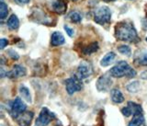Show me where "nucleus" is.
<instances>
[{"instance_id":"nucleus-27","label":"nucleus","mask_w":147,"mask_h":126,"mask_svg":"<svg viewBox=\"0 0 147 126\" xmlns=\"http://www.w3.org/2000/svg\"><path fill=\"white\" fill-rule=\"evenodd\" d=\"M7 44H8L7 40H6V39H1V40H0V48H1V49H4Z\"/></svg>"},{"instance_id":"nucleus-2","label":"nucleus","mask_w":147,"mask_h":126,"mask_svg":"<svg viewBox=\"0 0 147 126\" xmlns=\"http://www.w3.org/2000/svg\"><path fill=\"white\" fill-rule=\"evenodd\" d=\"M110 76L113 77L119 78L122 77H127L129 78H132L136 77V71L133 68H131L125 61L119 62L115 66H113L109 71Z\"/></svg>"},{"instance_id":"nucleus-14","label":"nucleus","mask_w":147,"mask_h":126,"mask_svg":"<svg viewBox=\"0 0 147 126\" xmlns=\"http://www.w3.org/2000/svg\"><path fill=\"white\" fill-rule=\"evenodd\" d=\"M134 62L138 65H147V52L137 53Z\"/></svg>"},{"instance_id":"nucleus-15","label":"nucleus","mask_w":147,"mask_h":126,"mask_svg":"<svg viewBox=\"0 0 147 126\" xmlns=\"http://www.w3.org/2000/svg\"><path fill=\"white\" fill-rule=\"evenodd\" d=\"M115 57H116V54L112 52L108 53L102 59H101L100 64L102 65V66H108V65H109L110 64H112L114 62Z\"/></svg>"},{"instance_id":"nucleus-23","label":"nucleus","mask_w":147,"mask_h":126,"mask_svg":"<svg viewBox=\"0 0 147 126\" xmlns=\"http://www.w3.org/2000/svg\"><path fill=\"white\" fill-rule=\"evenodd\" d=\"M118 51L121 54L126 55V56H130V55L131 54V48L129 47L128 45H121V46H119V47L118 48Z\"/></svg>"},{"instance_id":"nucleus-25","label":"nucleus","mask_w":147,"mask_h":126,"mask_svg":"<svg viewBox=\"0 0 147 126\" xmlns=\"http://www.w3.org/2000/svg\"><path fill=\"white\" fill-rule=\"evenodd\" d=\"M121 112H122V114L125 116V117H130L131 115H132L131 114V110H130V108L127 106V107H124V108H122L121 109Z\"/></svg>"},{"instance_id":"nucleus-13","label":"nucleus","mask_w":147,"mask_h":126,"mask_svg":"<svg viewBox=\"0 0 147 126\" xmlns=\"http://www.w3.org/2000/svg\"><path fill=\"white\" fill-rule=\"evenodd\" d=\"M110 95H111V100L114 103L119 104L124 101V97L122 95V93L121 90L118 89V88H114V89H112L111 92H110Z\"/></svg>"},{"instance_id":"nucleus-16","label":"nucleus","mask_w":147,"mask_h":126,"mask_svg":"<svg viewBox=\"0 0 147 126\" xmlns=\"http://www.w3.org/2000/svg\"><path fill=\"white\" fill-rule=\"evenodd\" d=\"M129 108H130L131 111V114L133 116L135 115H139V114H142V106L135 103V102H132V101H129L128 102V105H127Z\"/></svg>"},{"instance_id":"nucleus-33","label":"nucleus","mask_w":147,"mask_h":126,"mask_svg":"<svg viewBox=\"0 0 147 126\" xmlns=\"http://www.w3.org/2000/svg\"><path fill=\"white\" fill-rule=\"evenodd\" d=\"M75 1H76V0H75Z\"/></svg>"},{"instance_id":"nucleus-9","label":"nucleus","mask_w":147,"mask_h":126,"mask_svg":"<svg viewBox=\"0 0 147 126\" xmlns=\"http://www.w3.org/2000/svg\"><path fill=\"white\" fill-rule=\"evenodd\" d=\"M33 112L31 111H24L16 118L17 123L20 126H30L31 121L33 119Z\"/></svg>"},{"instance_id":"nucleus-3","label":"nucleus","mask_w":147,"mask_h":126,"mask_svg":"<svg viewBox=\"0 0 147 126\" xmlns=\"http://www.w3.org/2000/svg\"><path fill=\"white\" fill-rule=\"evenodd\" d=\"M110 18H111V11H110V9L108 7H100L95 11L94 20L98 24L104 25L106 23L109 22Z\"/></svg>"},{"instance_id":"nucleus-19","label":"nucleus","mask_w":147,"mask_h":126,"mask_svg":"<svg viewBox=\"0 0 147 126\" xmlns=\"http://www.w3.org/2000/svg\"><path fill=\"white\" fill-rule=\"evenodd\" d=\"M20 93L21 97H22L23 99H24L26 101H28L29 103H31L32 100H31V96H30V90H29V88L26 87H24V86H21V87H20Z\"/></svg>"},{"instance_id":"nucleus-31","label":"nucleus","mask_w":147,"mask_h":126,"mask_svg":"<svg viewBox=\"0 0 147 126\" xmlns=\"http://www.w3.org/2000/svg\"><path fill=\"white\" fill-rule=\"evenodd\" d=\"M106 2H112V1H116V0H104Z\"/></svg>"},{"instance_id":"nucleus-11","label":"nucleus","mask_w":147,"mask_h":126,"mask_svg":"<svg viewBox=\"0 0 147 126\" xmlns=\"http://www.w3.org/2000/svg\"><path fill=\"white\" fill-rule=\"evenodd\" d=\"M66 6L67 5L63 0H54L52 5V8L56 13L63 14L66 10Z\"/></svg>"},{"instance_id":"nucleus-28","label":"nucleus","mask_w":147,"mask_h":126,"mask_svg":"<svg viewBox=\"0 0 147 126\" xmlns=\"http://www.w3.org/2000/svg\"><path fill=\"white\" fill-rule=\"evenodd\" d=\"M64 30L67 32V34L69 36H73L74 35V30L71 29V28H69L68 26H64Z\"/></svg>"},{"instance_id":"nucleus-26","label":"nucleus","mask_w":147,"mask_h":126,"mask_svg":"<svg viewBox=\"0 0 147 126\" xmlns=\"http://www.w3.org/2000/svg\"><path fill=\"white\" fill-rule=\"evenodd\" d=\"M8 55L10 56L12 59H14V60H18V58H20V55H18L16 52H14L13 50H9L8 51Z\"/></svg>"},{"instance_id":"nucleus-24","label":"nucleus","mask_w":147,"mask_h":126,"mask_svg":"<svg viewBox=\"0 0 147 126\" xmlns=\"http://www.w3.org/2000/svg\"><path fill=\"white\" fill-rule=\"evenodd\" d=\"M70 18H71V20L73 22H75V23H79L82 20V17H81V15L78 12H73V13H71Z\"/></svg>"},{"instance_id":"nucleus-5","label":"nucleus","mask_w":147,"mask_h":126,"mask_svg":"<svg viewBox=\"0 0 147 126\" xmlns=\"http://www.w3.org/2000/svg\"><path fill=\"white\" fill-rule=\"evenodd\" d=\"M55 118V115L49 110L48 108L43 107L41 109L40 112L36 120V125L37 126H47Z\"/></svg>"},{"instance_id":"nucleus-10","label":"nucleus","mask_w":147,"mask_h":126,"mask_svg":"<svg viewBox=\"0 0 147 126\" xmlns=\"http://www.w3.org/2000/svg\"><path fill=\"white\" fill-rule=\"evenodd\" d=\"M26 74H27V70L24 66L16 64V65H14V67L10 71L7 72V77L9 78H18V77L26 76Z\"/></svg>"},{"instance_id":"nucleus-29","label":"nucleus","mask_w":147,"mask_h":126,"mask_svg":"<svg viewBox=\"0 0 147 126\" xmlns=\"http://www.w3.org/2000/svg\"><path fill=\"white\" fill-rule=\"evenodd\" d=\"M140 77H141L142 79H147V70H145V71H144V72H142Z\"/></svg>"},{"instance_id":"nucleus-20","label":"nucleus","mask_w":147,"mask_h":126,"mask_svg":"<svg viewBox=\"0 0 147 126\" xmlns=\"http://www.w3.org/2000/svg\"><path fill=\"white\" fill-rule=\"evenodd\" d=\"M98 49V43H93L89 44L88 46H86V48L83 49V53L85 54H91L93 53H96Z\"/></svg>"},{"instance_id":"nucleus-12","label":"nucleus","mask_w":147,"mask_h":126,"mask_svg":"<svg viewBox=\"0 0 147 126\" xmlns=\"http://www.w3.org/2000/svg\"><path fill=\"white\" fill-rule=\"evenodd\" d=\"M64 37L63 35L59 31H55L52 34V39H51V43L53 46H59L64 43Z\"/></svg>"},{"instance_id":"nucleus-21","label":"nucleus","mask_w":147,"mask_h":126,"mask_svg":"<svg viewBox=\"0 0 147 126\" xmlns=\"http://www.w3.org/2000/svg\"><path fill=\"white\" fill-rule=\"evenodd\" d=\"M127 90L131 93H135L140 89V82L139 81H132L126 87Z\"/></svg>"},{"instance_id":"nucleus-22","label":"nucleus","mask_w":147,"mask_h":126,"mask_svg":"<svg viewBox=\"0 0 147 126\" xmlns=\"http://www.w3.org/2000/svg\"><path fill=\"white\" fill-rule=\"evenodd\" d=\"M7 13H8L7 6L3 1H1V3H0V18L4 20L7 16Z\"/></svg>"},{"instance_id":"nucleus-30","label":"nucleus","mask_w":147,"mask_h":126,"mask_svg":"<svg viewBox=\"0 0 147 126\" xmlns=\"http://www.w3.org/2000/svg\"><path fill=\"white\" fill-rule=\"evenodd\" d=\"M18 2L21 3V4H27L30 2V0H18Z\"/></svg>"},{"instance_id":"nucleus-7","label":"nucleus","mask_w":147,"mask_h":126,"mask_svg":"<svg viewBox=\"0 0 147 126\" xmlns=\"http://www.w3.org/2000/svg\"><path fill=\"white\" fill-rule=\"evenodd\" d=\"M93 74V67L90 63L84 61L82 62L79 66L77 67V74L76 77H79L80 79H85L86 77H90L91 75Z\"/></svg>"},{"instance_id":"nucleus-32","label":"nucleus","mask_w":147,"mask_h":126,"mask_svg":"<svg viewBox=\"0 0 147 126\" xmlns=\"http://www.w3.org/2000/svg\"><path fill=\"white\" fill-rule=\"evenodd\" d=\"M146 41H147V38H146Z\"/></svg>"},{"instance_id":"nucleus-6","label":"nucleus","mask_w":147,"mask_h":126,"mask_svg":"<svg viewBox=\"0 0 147 126\" xmlns=\"http://www.w3.org/2000/svg\"><path fill=\"white\" fill-rule=\"evenodd\" d=\"M27 106L26 104L21 100L20 98H16L11 103H10V109H9V113L12 116V118L16 119L20 114L26 111Z\"/></svg>"},{"instance_id":"nucleus-17","label":"nucleus","mask_w":147,"mask_h":126,"mask_svg":"<svg viewBox=\"0 0 147 126\" xmlns=\"http://www.w3.org/2000/svg\"><path fill=\"white\" fill-rule=\"evenodd\" d=\"M144 123V117L142 114L135 115L133 116V118L131 120V122L129 123L128 126H142Z\"/></svg>"},{"instance_id":"nucleus-1","label":"nucleus","mask_w":147,"mask_h":126,"mask_svg":"<svg viewBox=\"0 0 147 126\" xmlns=\"http://www.w3.org/2000/svg\"><path fill=\"white\" fill-rule=\"evenodd\" d=\"M115 36L119 41L136 43L139 40L137 31L131 23L121 22L115 28Z\"/></svg>"},{"instance_id":"nucleus-18","label":"nucleus","mask_w":147,"mask_h":126,"mask_svg":"<svg viewBox=\"0 0 147 126\" xmlns=\"http://www.w3.org/2000/svg\"><path fill=\"white\" fill-rule=\"evenodd\" d=\"M18 25H20V21H18V17L13 14L10 17H9L8 20H7V26L10 30H16L18 28Z\"/></svg>"},{"instance_id":"nucleus-4","label":"nucleus","mask_w":147,"mask_h":126,"mask_svg":"<svg viewBox=\"0 0 147 126\" xmlns=\"http://www.w3.org/2000/svg\"><path fill=\"white\" fill-rule=\"evenodd\" d=\"M82 79L77 77L76 76L72 77L65 80V87L66 91L69 95H73L74 93L80 91L83 88V83Z\"/></svg>"},{"instance_id":"nucleus-8","label":"nucleus","mask_w":147,"mask_h":126,"mask_svg":"<svg viewBox=\"0 0 147 126\" xmlns=\"http://www.w3.org/2000/svg\"><path fill=\"white\" fill-rule=\"evenodd\" d=\"M112 86V80L109 75L101 76L96 81V88L100 92H107Z\"/></svg>"}]
</instances>
